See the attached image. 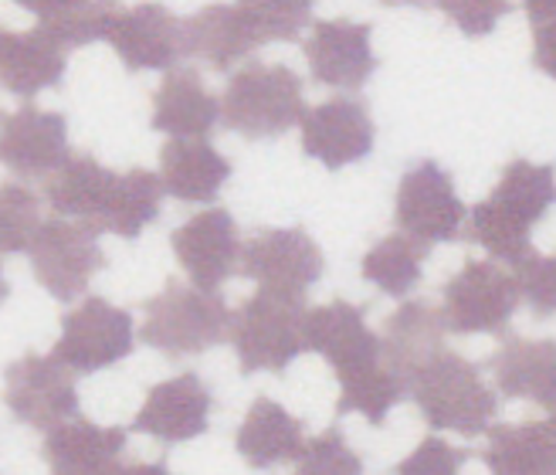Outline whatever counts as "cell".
<instances>
[{
    "instance_id": "6da1fadb",
    "label": "cell",
    "mask_w": 556,
    "mask_h": 475,
    "mask_svg": "<svg viewBox=\"0 0 556 475\" xmlns=\"http://www.w3.org/2000/svg\"><path fill=\"white\" fill-rule=\"evenodd\" d=\"M407 398L417 404L431 432L479 438L498 414V395L482 380L479 363L455 350H441L407 380Z\"/></svg>"
},
{
    "instance_id": "7a4b0ae2",
    "label": "cell",
    "mask_w": 556,
    "mask_h": 475,
    "mask_svg": "<svg viewBox=\"0 0 556 475\" xmlns=\"http://www.w3.org/2000/svg\"><path fill=\"white\" fill-rule=\"evenodd\" d=\"M231 310L220 292L193 289L180 278H166L160 296L143 302L139 340L163 357H198L228 340Z\"/></svg>"
},
{
    "instance_id": "3957f363",
    "label": "cell",
    "mask_w": 556,
    "mask_h": 475,
    "mask_svg": "<svg viewBox=\"0 0 556 475\" xmlns=\"http://www.w3.org/2000/svg\"><path fill=\"white\" fill-rule=\"evenodd\" d=\"M305 313L309 305L302 296L258 289L244 299L228 329L241 374H286L305 353Z\"/></svg>"
},
{
    "instance_id": "277c9868",
    "label": "cell",
    "mask_w": 556,
    "mask_h": 475,
    "mask_svg": "<svg viewBox=\"0 0 556 475\" xmlns=\"http://www.w3.org/2000/svg\"><path fill=\"white\" fill-rule=\"evenodd\" d=\"M302 78L282 65L244 62L220 96V123L244 139H275L305 116Z\"/></svg>"
},
{
    "instance_id": "5b68a950",
    "label": "cell",
    "mask_w": 556,
    "mask_h": 475,
    "mask_svg": "<svg viewBox=\"0 0 556 475\" xmlns=\"http://www.w3.org/2000/svg\"><path fill=\"white\" fill-rule=\"evenodd\" d=\"M519 302L516 278L503 265L468 259L441 289V316L458 337H506Z\"/></svg>"
},
{
    "instance_id": "8992f818",
    "label": "cell",
    "mask_w": 556,
    "mask_h": 475,
    "mask_svg": "<svg viewBox=\"0 0 556 475\" xmlns=\"http://www.w3.org/2000/svg\"><path fill=\"white\" fill-rule=\"evenodd\" d=\"M136 347V323L123 305L102 296H89L62 316V337L51 347L54 357L72 374H99L116 367Z\"/></svg>"
},
{
    "instance_id": "52a82bcc",
    "label": "cell",
    "mask_w": 556,
    "mask_h": 475,
    "mask_svg": "<svg viewBox=\"0 0 556 475\" xmlns=\"http://www.w3.org/2000/svg\"><path fill=\"white\" fill-rule=\"evenodd\" d=\"M35 283L59 302H75L86 296L89 283L105 268L99 235L78 221L48 217L27 248Z\"/></svg>"
},
{
    "instance_id": "ba28073f",
    "label": "cell",
    "mask_w": 556,
    "mask_h": 475,
    "mask_svg": "<svg viewBox=\"0 0 556 475\" xmlns=\"http://www.w3.org/2000/svg\"><path fill=\"white\" fill-rule=\"evenodd\" d=\"M465 217L468 208L458 198L455 177L438 160H417L407 166L394 198V221L401 235L431 248L441 241H455L465 228Z\"/></svg>"
},
{
    "instance_id": "9c48e42d",
    "label": "cell",
    "mask_w": 556,
    "mask_h": 475,
    "mask_svg": "<svg viewBox=\"0 0 556 475\" xmlns=\"http://www.w3.org/2000/svg\"><path fill=\"white\" fill-rule=\"evenodd\" d=\"M4 404L14 422L45 435L78 417L81 408L75 374L62 367L54 357H41V353H24L14 363H8Z\"/></svg>"
},
{
    "instance_id": "30bf717a",
    "label": "cell",
    "mask_w": 556,
    "mask_h": 475,
    "mask_svg": "<svg viewBox=\"0 0 556 475\" xmlns=\"http://www.w3.org/2000/svg\"><path fill=\"white\" fill-rule=\"evenodd\" d=\"M238 272L241 278H255L262 289L305 299V292L323 278L326 259L309 232L265 228L241 245Z\"/></svg>"
},
{
    "instance_id": "8fae6325",
    "label": "cell",
    "mask_w": 556,
    "mask_h": 475,
    "mask_svg": "<svg viewBox=\"0 0 556 475\" xmlns=\"http://www.w3.org/2000/svg\"><path fill=\"white\" fill-rule=\"evenodd\" d=\"M177 265L190 275L193 289L217 292L241 268V238L231 211L207 208L187 217L170 235Z\"/></svg>"
},
{
    "instance_id": "7c38bea8",
    "label": "cell",
    "mask_w": 556,
    "mask_h": 475,
    "mask_svg": "<svg viewBox=\"0 0 556 475\" xmlns=\"http://www.w3.org/2000/svg\"><path fill=\"white\" fill-rule=\"evenodd\" d=\"M105 41L129 72H163L187 59V21L163 4H136L113 14Z\"/></svg>"
},
{
    "instance_id": "4fadbf2b",
    "label": "cell",
    "mask_w": 556,
    "mask_h": 475,
    "mask_svg": "<svg viewBox=\"0 0 556 475\" xmlns=\"http://www.w3.org/2000/svg\"><path fill=\"white\" fill-rule=\"evenodd\" d=\"M302 51L305 62H309V75L326 89L359 92L377 72L374 27L367 21H313V32L302 41Z\"/></svg>"
},
{
    "instance_id": "5bb4252c",
    "label": "cell",
    "mask_w": 556,
    "mask_h": 475,
    "mask_svg": "<svg viewBox=\"0 0 556 475\" xmlns=\"http://www.w3.org/2000/svg\"><path fill=\"white\" fill-rule=\"evenodd\" d=\"M302 153L319 160L326 171H343L374 153L377 126L364 99L332 96L302 116Z\"/></svg>"
},
{
    "instance_id": "9a60e30c",
    "label": "cell",
    "mask_w": 556,
    "mask_h": 475,
    "mask_svg": "<svg viewBox=\"0 0 556 475\" xmlns=\"http://www.w3.org/2000/svg\"><path fill=\"white\" fill-rule=\"evenodd\" d=\"M72 157L68 120L35 102H24L0 120V166L21 180H48Z\"/></svg>"
},
{
    "instance_id": "2e32d148",
    "label": "cell",
    "mask_w": 556,
    "mask_h": 475,
    "mask_svg": "<svg viewBox=\"0 0 556 475\" xmlns=\"http://www.w3.org/2000/svg\"><path fill=\"white\" fill-rule=\"evenodd\" d=\"M211 411H214V395L201 380V374L184 371L147 390L143 408L132 417V432L150 435L163 445H184L207 432Z\"/></svg>"
},
{
    "instance_id": "e0dca14e",
    "label": "cell",
    "mask_w": 556,
    "mask_h": 475,
    "mask_svg": "<svg viewBox=\"0 0 556 475\" xmlns=\"http://www.w3.org/2000/svg\"><path fill=\"white\" fill-rule=\"evenodd\" d=\"M305 350L319 353L337 377H350L383 360L380 337L367 326V305L346 299H332L305 313Z\"/></svg>"
},
{
    "instance_id": "ac0fdd59",
    "label": "cell",
    "mask_w": 556,
    "mask_h": 475,
    "mask_svg": "<svg viewBox=\"0 0 556 475\" xmlns=\"http://www.w3.org/2000/svg\"><path fill=\"white\" fill-rule=\"evenodd\" d=\"M126 438V428H102L78 414L45 435L41 459L51 475H119Z\"/></svg>"
},
{
    "instance_id": "d6986e66",
    "label": "cell",
    "mask_w": 556,
    "mask_h": 475,
    "mask_svg": "<svg viewBox=\"0 0 556 475\" xmlns=\"http://www.w3.org/2000/svg\"><path fill=\"white\" fill-rule=\"evenodd\" d=\"M262 45L252 4H214L187 17V54L207 62L214 72H231Z\"/></svg>"
},
{
    "instance_id": "ffe728a7",
    "label": "cell",
    "mask_w": 556,
    "mask_h": 475,
    "mask_svg": "<svg viewBox=\"0 0 556 475\" xmlns=\"http://www.w3.org/2000/svg\"><path fill=\"white\" fill-rule=\"evenodd\" d=\"M444 337H448V326H444L438 305H431L428 299H407L383 323V363L407 387V380L444 350Z\"/></svg>"
},
{
    "instance_id": "44dd1931",
    "label": "cell",
    "mask_w": 556,
    "mask_h": 475,
    "mask_svg": "<svg viewBox=\"0 0 556 475\" xmlns=\"http://www.w3.org/2000/svg\"><path fill=\"white\" fill-rule=\"evenodd\" d=\"M220 123V99L198 68L166 72L153 92L150 126L174 139H204Z\"/></svg>"
},
{
    "instance_id": "7402d4cb",
    "label": "cell",
    "mask_w": 556,
    "mask_h": 475,
    "mask_svg": "<svg viewBox=\"0 0 556 475\" xmlns=\"http://www.w3.org/2000/svg\"><path fill=\"white\" fill-rule=\"evenodd\" d=\"M231 177V160L207 139H170L160 150L163 193L184 204H211Z\"/></svg>"
},
{
    "instance_id": "603a6c76",
    "label": "cell",
    "mask_w": 556,
    "mask_h": 475,
    "mask_svg": "<svg viewBox=\"0 0 556 475\" xmlns=\"http://www.w3.org/2000/svg\"><path fill=\"white\" fill-rule=\"evenodd\" d=\"M489 371L503 398L546 408L556 398V340L509 337L492 353Z\"/></svg>"
},
{
    "instance_id": "cb8c5ba5",
    "label": "cell",
    "mask_w": 556,
    "mask_h": 475,
    "mask_svg": "<svg viewBox=\"0 0 556 475\" xmlns=\"http://www.w3.org/2000/svg\"><path fill=\"white\" fill-rule=\"evenodd\" d=\"M305 445V425L271 398H255L235 432V449L252 468H275L295 462Z\"/></svg>"
},
{
    "instance_id": "d4e9b609",
    "label": "cell",
    "mask_w": 556,
    "mask_h": 475,
    "mask_svg": "<svg viewBox=\"0 0 556 475\" xmlns=\"http://www.w3.org/2000/svg\"><path fill=\"white\" fill-rule=\"evenodd\" d=\"M116 184V171H109L92 153H72L59 171L45 180V198L54 217L78 221L96 232V221L105 208L109 190Z\"/></svg>"
},
{
    "instance_id": "484cf974",
    "label": "cell",
    "mask_w": 556,
    "mask_h": 475,
    "mask_svg": "<svg viewBox=\"0 0 556 475\" xmlns=\"http://www.w3.org/2000/svg\"><path fill=\"white\" fill-rule=\"evenodd\" d=\"M65 51L41 32H8L0 45V89L35 99L45 89H59L65 78Z\"/></svg>"
},
{
    "instance_id": "4316f807",
    "label": "cell",
    "mask_w": 556,
    "mask_h": 475,
    "mask_svg": "<svg viewBox=\"0 0 556 475\" xmlns=\"http://www.w3.org/2000/svg\"><path fill=\"white\" fill-rule=\"evenodd\" d=\"M482 462L492 475H556V425L549 417L522 425H492Z\"/></svg>"
},
{
    "instance_id": "83f0119b",
    "label": "cell",
    "mask_w": 556,
    "mask_h": 475,
    "mask_svg": "<svg viewBox=\"0 0 556 475\" xmlns=\"http://www.w3.org/2000/svg\"><path fill=\"white\" fill-rule=\"evenodd\" d=\"M163 208V184L153 171L132 166L126 174H116V184L109 190L105 208L96 221V235L109 232L116 238H139L147 225L160 217Z\"/></svg>"
},
{
    "instance_id": "f1b7e54d",
    "label": "cell",
    "mask_w": 556,
    "mask_h": 475,
    "mask_svg": "<svg viewBox=\"0 0 556 475\" xmlns=\"http://www.w3.org/2000/svg\"><path fill=\"white\" fill-rule=\"evenodd\" d=\"M24 8L38 17L35 32H41L62 51L105 38V27L116 14L113 4H96V0H24Z\"/></svg>"
},
{
    "instance_id": "f546056e",
    "label": "cell",
    "mask_w": 556,
    "mask_h": 475,
    "mask_svg": "<svg viewBox=\"0 0 556 475\" xmlns=\"http://www.w3.org/2000/svg\"><path fill=\"white\" fill-rule=\"evenodd\" d=\"M428 255H431L428 245L397 232L370 245L364 262H359V275H364L370 286H377L383 296L407 299L417 289V283H421Z\"/></svg>"
},
{
    "instance_id": "4dcf8cb0",
    "label": "cell",
    "mask_w": 556,
    "mask_h": 475,
    "mask_svg": "<svg viewBox=\"0 0 556 475\" xmlns=\"http://www.w3.org/2000/svg\"><path fill=\"white\" fill-rule=\"evenodd\" d=\"M489 198L522 225L536 228V221H543V214L556 204V166L522 157L509 160Z\"/></svg>"
},
{
    "instance_id": "1f68e13d",
    "label": "cell",
    "mask_w": 556,
    "mask_h": 475,
    "mask_svg": "<svg viewBox=\"0 0 556 475\" xmlns=\"http://www.w3.org/2000/svg\"><path fill=\"white\" fill-rule=\"evenodd\" d=\"M465 238L471 245H482L492 262L519 265L533 255V228L516 221L509 211L498 208L492 198L479 201L465 217Z\"/></svg>"
},
{
    "instance_id": "d6a6232c",
    "label": "cell",
    "mask_w": 556,
    "mask_h": 475,
    "mask_svg": "<svg viewBox=\"0 0 556 475\" xmlns=\"http://www.w3.org/2000/svg\"><path fill=\"white\" fill-rule=\"evenodd\" d=\"M407 398V387L397 374H391V367L380 360L367 371H356L350 377H340V401H337V414H364L367 425L380 428L387 425L391 411Z\"/></svg>"
},
{
    "instance_id": "836d02e7",
    "label": "cell",
    "mask_w": 556,
    "mask_h": 475,
    "mask_svg": "<svg viewBox=\"0 0 556 475\" xmlns=\"http://www.w3.org/2000/svg\"><path fill=\"white\" fill-rule=\"evenodd\" d=\"M41 228V198L24 184H0V255L27 251Z\"/></svg>"
},
{
    "instance_id": "e575fe53",
    "label": "cell",
    "mask_w": 556,
    "mask_h": 475,
    "mask_svg": "<svg viewBox=\"0 0 556 475\" xmlns=\"http://www.w3.org/2000/svg\"><path fill=\"white\" fill-rule=\"evenodd\" d=\"M292 475H364V459L356 455L346 435L332 425L316 438H305Z\"/></svg>"
},
{
    "instance_id": "d590c367",
    "label": "cell",
    "mask_w": 556,
    "mask_h": 475,
    "mask_svg": "<svg viewBox=\"0 0 556 475\" xmlns=\"http://www.w3.org/2000/svg\"><path fill=\"white\" fill-rule=\"evenodd\" d=\"M516 289L519 299L530 305V313L536 320H549L556 316V255H533L519 262L516 272Z\"/></svg>"
},
{
    "instance_id": "8d00e7d4",
    "label": "cell",
    "mask_w": 556,
    "mask_h": 475,
    "mask_svg": "<svg viewBox=\"0 0 556 475\" xmlns=\"http://www.w3.org/2000/svg\"><path fill=\"white\" fill-rule=\"evenodd\" d=\"M468 459H471V449H462V445L428 435L394 472L397 475H462V465Z\"/></svg>"
},
{
    "instance_id": "74e56055",
    "label": "cell",
    "mask_w": 556,
    "mask_h": 475,
    "mask_svg": "<svg viewBox=\"0 0 556 475\" xmlns=\"http://www.w3.org/2000/svg\"><path fill=\"white\" fill-rule=\"evenodd\" d=\"M526 17L533 24V65L556 78V0H530Z\"/></svg>"
},
{
    "instance_id": "f35d334b",
    "label": "cell",
    "mask_w": 556,
    "mask_h": 475,
    "mask_svg": "<svg viewBox=\"0 0 556 475\" xmlns=\"http://www.w3.org/2000/svg\"><path fill=\"white\" fill-rule=\"evenodd\" d=\"M441 11L462 27V35L482 38V35L495 32V24L513 11V4H482V0H468V4H441Z\"/></svg>"
},
{
    "instance_id": "ab89813d",
    "label": "cell",
    "mask_w": 556,
    "mask_h": 475,
    "mask_svg": "<svg viewBox=\"0 0 556 475\" xmlns=\"http://www.w3.org/2000/svg\"><path fill=\"white\" fill-rule=\"evenodd\" d=\"M119 475H174L166 462H129L119 468Z\"/></svg>"
},
{
    "instance_id": "60d3db41",
    "label": "cell",
    "mask_w": 556,
    "mask_h": 475,
    "mask_svg": "<svg viewBox=\"0 0 556 475\" xmlns=\"http://www.w3.org/2000/svg\"><path fill=\"white\" fill-rule=\"evenodd\" d=\"M8 296H11V286H8V278H4V265H0V305L8 302Z\"/></svg>"
},
{
    "instance_id": "b9f144b4",
    "label": "cell",
    "mask_w": 556,
    "mask_h": 475,
    "mask_svg": "<svg viewBox=\"0 0 556 475\" xmlns=\"http://www.w3.org/2000/svg\"><path fill=\"white\" fill-rule=\"evenodd\" d=\"M546 411H549V422H553V425H556V398H553V401H549V404H546Z\"/></svg>"
},
{
    "instance_id": "7bdbcfd3",
    "label": "cell",
    "mask_w": 556,
    "mask_h": 475,
    "mask_svg": "<svg viewBox=\"0 0 556 475\" xmlns=\"http://www.w3.org/2000/svg\"><path fill=\"white\" fill-rule=\"evenodd\" d=\"M4 38H8V27H0V45H4Z\"/></svg>"
},
{
    "instance_id": "ee69618b",
    "label": "cell",
    "mask_w": 556,
    "mask_h": 475,
    "mask_svg": "<svg viewBox=\"0 0 556 475\" xmlns=\"http://www.w3.org/2000/svg\"><path fill=\"white\" fill-rule=\"evenodd\" d=\"M0 120H4V116H0Z\"/></svg>"
}]
</instances>
